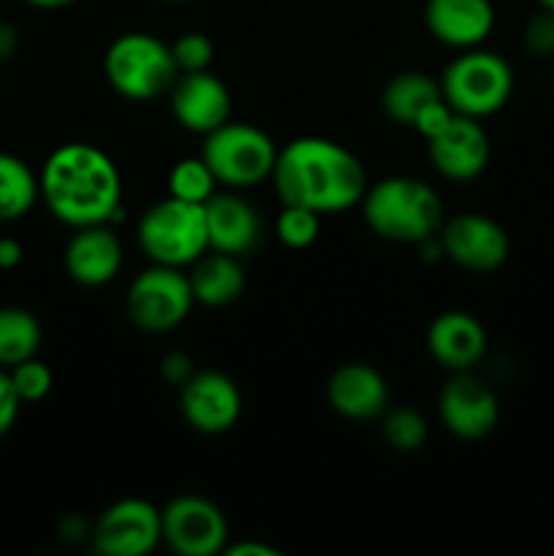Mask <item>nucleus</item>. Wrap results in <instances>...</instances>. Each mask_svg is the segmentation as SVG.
<instances>
[{"label":"nucleus","instance_id":"nucleus-34","mask_svg":"<svg viewBox=\"0 0 554 556\" xmlns=\"http://www.w3.org/2000/svg\"><path fill=\"white\" fill-rule=\"evenodd\" d=\"M22 264V244L14 237H0V269H16Z\"/></svg>","mask_w":554,"mask_h":556},{"label":"nucleus","instance_id":"nucleus-6","mask_svg":"<svg viewBox=\"0 0 554 556\" xmlns=\"http://www.w3.org/2000/svg\"><path fill=\"white\" fill-rule=\"evenodd\" d=\"M440 90L456 114L489 117L508 103L514 92V71L508 60L487 49H465L445 65Z\"/></svg>","mask_w":554,"mask_h":556},{"label":"nucleus","instance_id":"nucleus-36","mask_svg":"<svg viewBox=\"0 0 554 556\" xmlns=\"http://www.w3.org/2000/svg\"><path fill=\"white\" fill-rule=\"evenodd\" d=\"M228 556H277L280 552L272 546H264V543H253V541H244V543H234V546H226Z\"/></svg>","mask_w":554,"mask_h":556},{"label":"nucleus","instance_id":"nucleus-22","mask_svg":"<svg viewBox=\"0 0 554 556\" xmlns=\"http://www.w3.org/2000/svg\"><path fill=\"white\" fill-rule=\"evenodd\" d=\"M438 98H443L440 81H435L432 76L424 74V71H402V74L391 76L389 85L383 87L380 106H383L386 117H389L391 123L413 128L418 114H421L429 103L438 101Z\"/></svg>","mask_w":554,"mask_h":556},{"label":"nucleus","instance_id":"nucleus-12","mask_svg":"<svg viewBox=\"0 0 554 556\" xmlns=\"http://www.w3.org/2000/svg\"><path fill=\"white\" fill-rule=\"evenodd\" d=\"M179 410L190 429L201 434H223L242 416V394L228 375L204 369L179 386Z\"/></svg>","mask_w":554,"mask_h":556},{"label":"nucleus","instance_id":"nucleus-25","mask_svg":"<svg viewBox=\"0 0 554 556\" xmlns=\"http://www.w3.org/2000/svg\"><path fill=\"white\" fill-rule=\"evenodd\" d=\"M383 424H380V434L386 443L400 454H416L424 448L429 438V424L413 407H389L383 413Z\"/></svg>","mask_w":554,"mask_h":556},{"label":"nucleus","instance_id":"nucleus-24","mask_svg":"<svg viewBox=\"0 0 554 556\" xmlns=\"http://www.w3.org/2000/svg\"><path fill=\"white\" fill-rule=\"evenodd\" d=\"M43 329L25 307H0V367L11 369L41 351Z\"/></svg>","mask_w":554,"mask_h":556},{"label":"nucleus","instance_id":"nucleus-21","mask_svg":"<svg viewBox=\"0 0 554 556\" xmlns=\"http://www.w3.org/2000/svg\"><path fill=\"white\" fill-rule=\"evenodd\" d=\"M190 269V291L196 304L204 307H228L244 293V269L237 255L215 253L206 250L199 261H193Z\"/></svg>","mask_w":554,"mask_h":556},{"label":"nucleus","instance_id":"nucleus-14","mask_svg":"<svg viewBox=\"0 0 554 556\" xmlns=\"http://www.w3.org/2000/svg\"><path fill=\"white\" fill-rule=\"evenodd\" d=\"M427 152L440 177L451 182H470L481 177L483 168L489 166L492 144L476 117L454 114V119L435 139L427 141Z\"/></svg>","mask_w":554,"mask_h":556},{"label":"nucleus","instance_id":"nucleus-26","mask_svg":"<svg viewBox=\"0 0 554 556\" xmlns=\"http://www.w3.org/2000/svg\"><path fill=\"white\" fill-rule=\"evenodd\" d=\"M217 193V179L204 163V157H185L168 174V195L190 201V204H206Z\"/></svg>","mask_w":554,"mask_h":556},{"label":"nucleus","instance_id":"nucleus-29","mask_svg":"<svg viewBox=\"0 0 554 556\" xmlns=\"http://www.w3.org/2000/svg\"><path fill=\"white\" fill-rule=\"evenodd\" d=\"M172 54L179 74L210 71L212 58H215V43H212V38L206 36V33H182V36L172 43Z\"/></svg>","mask_w":554,"mask_h":556},{"label":"nucleus","instance_id":"nucleus-7","mask_svg":"<svg viewBox=\"0 0 554 556\" xmlns=\"http://www.w3.org/2000/svg\"><path fill=\"white\" fill-rule=\"evenodd\" d=\"M277 144L261 128L248 123H223L204 136L201 157L215 174L217 185L250 188L272 177L277 163Z\"/></svg>","mask_w":554,"mask_h":556},{"label":"nucleus","instance_id":"nucleus-32","mask_svg":"<svg viewBox=\"0 0 554 556\" xmlns=\"http://www.w3.org/2000/svg\"><path fill=\"white\" fill-rule=\"evenodd\" d=\"M20 410H22V400L14 391L9 369L0 367V438H5V434L14 429L16 418H20Z\"/></svg>","mask_w":554,"mask_h":556},{"label":"nucleus","instance_id":"nucleus-28","mask_svg":"<svg viewBox=\"0 0 554 556\" xmlns=\"http://www.w3.org/2000/svg\"><path fill=\"white\" fill-rule=\"evenodd\" d=\"M9 375H11V383H14V391L20 394L22 405L47 400L49 391H52L54 386L52 369H49L43 362H38V356L11 367Z\"/></svg>","mask_w":554,"mask_h":556},{"label":"nucleus","instance_id":"nucleus-38","mask_svg":"<svg viewBox=\"0 0 554 556\" xmlns=\"http://www.w3.org/2000/svg\"><path fill=\"white\" fill-rule=\"evenodd\" d=\"M538 5H541L543 11H552L554 14V0H538Z\"/></svg>","mask_w":554,"mask_h":556},{"label":"nucleus","instance_id":"nucleus-19","mask_svg":"<svg viewBox=\"0 0 554 556\" xmlns=\"http://www.w3.org/2000/svg\"><path fill=\"white\" fill-rule=\"evenodd\" d=\"M427 348L440 367L451 372H467L487 353V329L476 315L449 309L429 324Z\"/></svg>","mask_w":554,"mask_h":556},{"label":"nucleus","instance_id":"nucleus-17","mask_svg":"<svg viewBox=\"0 0 554 556\" xmlns=\"http://www.w3.org/2000/svg\"><path fill=\"white\" fill-rule=\"evenodd\" d=\"M424 22L440 43L465 52L481 47L494 30V5L492 0H427Z\"/></svg>","mask_w":554,"mask_h":556},{"label":"nucleus","instance_id":"nucleus-4","mask_svg":"<svg viewBox=\"0 0 554 556\" xmlns=\"http://www.w3.org/2000/svg\"><path fill=\"white\" fill-rule=\"evenodd\" d=\"M109 85L128 101H152L172 90L179 71L168 43L152 33H125L114 38L103 58Z\"/></svg>","mask_w":554,"mask_h":556},{"label":"nucleus","instance_id":"nucleus-10","mask_svg":"<svg viewBox=\"0 0 554 556\" xmlns=\"http://www.w3.org/2000/svg\"><path fill=\"white\" fill-rule=\"evenodd\" d=\"M96 554L144 556L163 541L161 510L139 497L109 505L90 532Z\"/></svg>","mask_w":554,"mask_h":556},{"label":"nucleus","instance_id":"nucleus-11","mask_svg":"<svg viewBox=\"0 0 554 556\" xmlns=\"http://www.w3.org/2000/svg\"><path fill=\"white\" fill-rule=\"evenodd\" d=\"M440 248L449 261L467 271H494L505 264L511 242L505 228L498 220L478 212H465L451 220H443L438 231Z\"/></svg>","mask_w":554,"mask_h":556},{"label":"nucleus","instance_id":"nucleus-18","mask_svg":"<svg viewBox=\"0 0 554 556\" xmlns=\"http://www.w3.org/2000/svg\"><path fill=\"white\" fill-rule=\"evenodd\" d=\"M326 396L337 416L351 421H373L389 410V383L369 364H342L326 386Z\"/></svg>","mask_w":554,"mask_h":556},{"label":"nucleus","instance_id":"nucleus-27","mask_svg":"<svg viewBox=\"0 0 554 556\" xmlns=\"http://www.w3.org/2000/svg\"><path fill=\"white\" fill-rule=\"evenodd\" d=\"M320 233V215L307 210V206L282 204L280 217H277V237L286 248L304 250L318 239Z\"/></svg>","mask_w":554,"mask_h":556},{"label":"nucleus","instance_id":"nucleus-9","mask_svg":"<svg viewBox=\"0 0 554 556\" xmlns=\"http://www.w3.org/2000/svg\"><path fill=\"white\" fill-rule=\"evenodd\" d=\"M163 543L182 556H212L226 552L228 525L223 510L199 494L174 497L161 510Z\"/></svg>","mask_w":554,"mask_h":556},{"label":"nucleus","instance_id":"nucleus-15","mask_svg":"<svg viewBox=\"0 0 554 556\" xmlns=\"http://www.w3.org/2000/svg\"><path fill=\"white\" fill-rule=\"evenodd\" d=\"M174 119L190 134H212L231 119V92L212 71L179 74L168 90Z\"/></svg>","mask_w":554,"mask_h":556},{"label":"nucleus","instance_id":"nucleus-30","mask_svg":"<svg viewBox=\"0 0 554 556\" xmlns=\"http://www.w3.org/2000/svg\"><path fill=\"white\" fill-rule=\"evenodd\" d=\"M525 47L538 58H552L554 54V14L552 11H538L525 25Z\"/></svg>","mask_w":554,"mask_h":556},{"label":"nucleus","instance_id":"nucleus-35","mask_svg":"<svg viewBox=\"0 0 554 556\" xmlns=\"http://www.w3.org/2000/svg\"><path fill=\"white\" fill-rule=\"evenodd\" d=\"M16 47H20V30L11 22L0 20V63L14 58Z\"/></svg>","mask_w":554,"mask_h":556},{"label":"nucleus","instance_id":"nucleus-8","mask_svg":"<svg viewBox=\"0 0 554 556\" xmlns=\"http://www.w3.org/2000/svg\"><path fill=\"white\" fill-rule=\"evenodd\" d=\"M196 304L190 280L177 266L152 264L150 269L141 271L128 288L125 296V309L136 329L150 331V334H163L172 331L188 318L190 307Z\"/></svg>","mask_w":554,"mask_h":556},{"label":"nucleus","instance_id":"nucleus-39","mask_svg":"<svg viewBox=\"0 0 554 556\" xmlns=\"http://www.w3.org/2000/svg\"><path fill=\"white\" fill-rule=\"evenodd\" d=\"M163 3H188V0H163Z\"/></svg>","mask_w":554,"mask_h":556},{"label":"nucleus","instance_id":"nucleus-13","mask_svg":"<svg viewBox=\"0 0 554 556\" xmlns=\"http://www.w3.org/2000/svg\"><path fill=\"white\" fill-rule=\"evenodd\" d=\"M438 413L451 434L459 440H481L498 427L500 402L498 394L467 369L454 372V378L443 386Z\"/></svg>","mask_w":554,"mask_h":556},{"label":"nucleus","instance_id":"nucleus-16","mask_svg":"<svg viewBox=\"0 0 554 556\" xmlns=\"http://www.w3.org/2000/svg\"><path fill=\"white\" fill-rule=\"evenodd\" d=\"M123 269V244L112 231V223L76 228L65 248V271L76 286L101 288Z\"/></svg>","mask_w":554,"mask_h":556},{"label":"nucleus","instance_id":"nucleus-2","mask_svg":"<svg viewBox=\"0 0 554 556\" xmlns=\"http://www.w3.org/2000/svg\"><path fill=\"white\" fill-rule=\"evenodd\" d=\"M47 210L71 228L112 223L123 210V179L112 157L85 141L58 147L38 174Z\"/></svg>","mask_w":554,"mask_h":556},{"label":"nucleus","instance_id":"nucleus-20","mask_svg":"<svg viewBox=\"0 0 554 556\" xmlns=\"http://www.w3.org/2000/svg\"><path fill=\"white\" fill-rule=\"evenodd\" d=\"M210 250L226 255H248L261 242V217L250 201L237 193H215L204 204Z\"/></svg>","mask_w":554,"mask_h":556},{"label":"nucleus","instance_id":"nucleus-37","mask_svg":"<svg viewBox=\"0 0 554 556\" xmlns=\"http://www.w3.org/2000/svg\"><path fill=\"white\" fill-rule=\"evenodd\" d=\"M25 3L33 5V9L54 11V9H65V5H74L76 0H25Z\"/></svg>","mask_w":554,"mask_h":556},{"label":"nucleus","instance_id":"nucleus-1","mask_svg":"<svg viewBox=\"0 0 554 556\" xmlns=\"http://www.w3.org/2000/svg\"><path fill=\"white\" fill-rule=\"evenodd\" d=\"M282 204L307 206L318 215H335L362 204L367 193V168L348 147L320 136L293 139L277 152L272 172Z\"/></svg>","mask_w":554,"mask_h":556},{"label":"nucleus","instance_id":"nucleus-33","mask_svg":"<svg viewBox=\"0 0 554 556\" xmlns=\"http://www.w3.org/2000/svg\"><path fill=\"white\" fill-rule=\"evenodd\" d=\"M193 372H196V369H193V362H190L188 353L174 351V353H166V356H163L161 375L168 380V383L182 386L185 380H188Z\"/></svg>","mask_w":554,"mask_h":556},{"label":"nucleus","instance_id":"nucleus-31","mask_svg":"<svg viewBox=\"0 0 554 556\" xmlns=\"http://www.w3.org/2000/svg\"><path fill=\"white\" fill-rule=\"evenodd\" d=\"M454 114L456 112L451 109V103L445 101V98H438V101L429 103V106L418 114V119L413 123V130H416L424 141H429V139H435V136H438L440 130L451 123V119H454Z\"/></svg>","mask_w":554,"mask_h":556},{"label":"nucleus","instance_id":"nucleus-5","mask_svg":"<svg viewBox=\"0 0 554 556\" xmlns=\"http://www.w3.org/2000/svg\"><path fill=\"white\" fill-rule=\"evenodd\" d=\"M136 237L152 264L177 269L190 266L210 250L204 204H190L168 195L141 215Z\"/></svg>","mask_w":554,"mask_h":556},{"label":"nucleus","instance_id":"nucleus-3","mask_svg":"<svg viewBox=\"0 0 554 556\" xmlns=\"http://www.w3.org/2000/svg\"><path fill=\"white\" fill-rule=\"evenodd\" d=\"M364 220L389 242L421 244L443 226L440 195L416 177H389L369 185L362 199Z\"/></svg>","mask_w":554,"mask_h":556},{"label":"nucleus","instance_id":"nucleus-23","mask_svg":"<svg viewBox=\"0 0 554 556\" xmlns=\"http://www.w3.org/2000/svg\"><path fill=\"white\" fill-rule=\"evenodd\" d=\"M41 199L38 177L22 157L0 152V223H14L30 215Z\"/></svg>","mask_w":554,"mask_h":556}]
</instances>
